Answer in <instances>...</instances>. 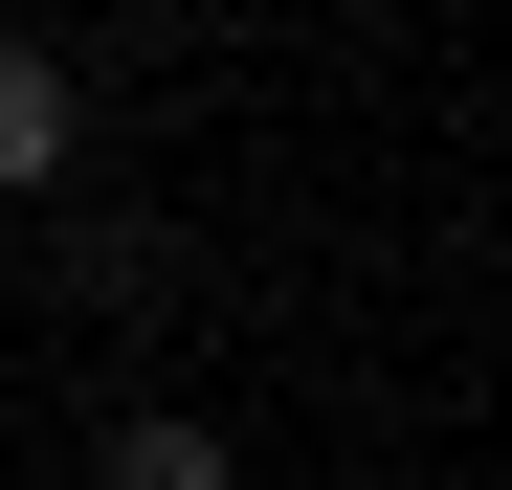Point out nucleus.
I'll return each mask as SVG.
<instances>
[{"label":"nucleus","mask_w":512,"mask_h":490,"mask_svg":"<svg viewBox=\"0 0 512 490\" xmlns=\"http://www.w3.org/2000/svg\"><path fill=\"white\" fill-rule=\"evenodd\" d=\"M67 156H90V67H67V45H0V201H45Z\"/></svg>","instance_id":"nucleus-1"},{"label":"nucleus","mask_w":512,"mask_h":490,"mask_svg":"<svg viewBox=\"0 0 512 490\" xmlns=\"http://www.w3.org/2000/svg\"><path fill=\"white\" fill-rule=\"evenodd\" d=\"M112 490H245V468H223V424H179V401H134V424H112Z\"/></svg>","instance_id":"nucleus-2"}]
</instances>
